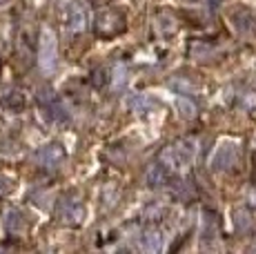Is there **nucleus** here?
Masks as SVG:
<instances>
[{
	"mask_svg": "<svg viewBox=\"0 0 256 254\" xmlns=\"http://www.w3.org/2000/svg\"><path fill=\"white\" fill-rule=\"evenodd\" d=\"M187 52H190V56L198 62H208V60H212V58H216V54H218L216 47L208 40H194Z\"/></svg>",
	"mask_w": 256,
	"mask_h": 254,
	"instance_id": "9b49d317",
	"label": "nucleus"
},
{
	"mask_svg": "<svg viewBox=\"0 0 256 254\" xmlns=\"http://www.w3.org/2000/svg\"><path fill=\"white\" fill-rule=\"evenodd\" d=\"M218 236V216L214 212H205V221H203V243L210 246V241Z\"/></svg>",
	"mask_w": 256,
	"mask_h": 254,
	"instance_id": "2eb2a0df",
	"label": "nucleus"
},
{
	"mask_svg": "<svg viewBox=\"0 0 256 254\" xmlns=\"http://www.w3.org/2000/svg\"><path fill=\"white\" fill-rule=\"evenodd\" d=\"M4 232L9 234V236H22L24 230H27V221H24V214L20 210L16 208H9L7 212H4Z\"/></svg>",
	"mask_w": 256,
	"mask_h": 254,
	"instance_id": "1a4fd4ad",
	"label": "nucleus"
},
{
	"mask_svg": "<svg viewBox=\"0 0 256 254\" xmlns=\"http://www.w3.org/2000/svg\"><path fill=\"white\" fill-rule=\"evenodd\" d=\"M140 248L145 252H160L163 250V234L158 228H147L140 236Z\"/></svg>",
	"mask_w": 256,
	"mask_h": 254,
	"instance_id": "ddd939ff",
	"label": "nucleus"
},
{
	"mask_svg": "<svg viewBox=\"0 0 256 254\" xmlns=\"http://www.w3.org/2000/svg\"><path fill=\"white\" fill-rule=\"evenodd\" d=\"M156 29H158V32H163L165 36L174 34V32H176V20H174V16H170V14H158V16H156Z\"/></svg>",
	"mask_w": 256,
	"mask_h": 254,
	"instance_id": "f3484780",
	"label": "nucleus"
},
{
	"mask_svg": "<svg viewBox=\"0 0 256 254\" xmlns=\"http://www.w3.org/2000/svg\"><path fill=\"white\" fill-rule=\"evenodd\" d=\"M107 70H94V74H92V80H94V87H105L107 85Z\"/></svg>",
	"mask_w": 256,
	"mask_h": 254,
	"instance_id": "412c9836",
	"label": "nucleus"
},
{
	"mask_svg": "<svg viewBox=\"0 0 256 254\" xmlns=\"http://www.w3.org/2000/svg\"><path fill=\"white\" fill-rule=\"evenodd\" d=\"M172 85L176 87V90H180V94H190V92H196V85H192V82H187L185 78H176Z\"/></svg>",
	"mask_w": 256,
	"mask_h": 254,
	"instance_id": "4be33fe9",
	"label": "nucleus"
},
{
	"mask_svg": "<svg viewBox=\"0 0 256 254\" xmlns=\"http://www.w3.org/2000/svg\"><path fill=\"white\" fill-rule=\"evenodd\" d=\"M178 107H180V114H183L185 118H194L196 116V105L190 102V98H185V96L178 98Z\"/></svg>",
	"mask_w": 256,
	"mask_h": 254,
	"instance_id": "6ab92c4d",
	"label": "nucleus"
},
{
	"mask_svg": "<svg viewBox=\"0 0 256 254\" xmlns=\"http://www.w3.org/2000/svg\"><path fill=\"white\" fill-rule=\"evenodd\" d=\"M27 105V98H24V94L20 90H9L7 94L2 96V107L7 112H12V114H18V112H22V107Z\"/></svg>",
	"mask_w": 256,
	"mask_h": 254,
	"instance_id": "4468645a",
	"label": "nucleus"
},
{
	"mask_svg": "<svg viewBox=\"0 0 256 254\" xmlns=\"http://www.w3.org/2000/svg\"><path fill=\"white\" fill-rule=\"evenodd\" d=\"M176 196L180 198V201H192V198L196 196V190H194V183H192L190 178H180L178 183H176L174 188Z\"/></svg>",
	"mask_w": 256,
	"mask_h": 254,
	"instance_id": "dca6fc26",
	"label": "nucleus"
},
{
	"mask_svg": "<svg viewBox=\"0 0 256 254\" xmlns=\"http://www.w3.org/2000/svg\"><path fill=\"white\" fill-rule=\"evenodd\" d=\"M38 65H40L42 74H54L58 65V40L56 34L52 29H42L40 42H38Z\"/></svg>",
	"mask_w": 256,
	"mask_h": 254,
	"instance_id": "7ed1b4c3",
	"label": "nucleus"
},
{
	"mask_svg": "<svg viewBox=\"0 0 256 254\" xmlns=\"http://www.w3.org/2000/svg\"><path fill=\"white\" fill-rule=\"evenodd\" d=\"M4 192H7V180H4L2 176H0V196H2Z\"/></svg>",
	"mask_w": 256,
	"mask_h": 254,
	"instance_id": "b1692460",
	"label": "nucleus"
},
{
	"mask_svg": "<svg viewBox=\"0 0 256 254\" xmlns=\"http://www.w3.org/2000/svg\"><path fill=\"white\" fill-rule=\"evenodd\" d=\"M230 18H232L236 32H238L240 36H252L256 32V18L252 16L250 9H236V12L230 14Z\"/></svg>",
	"mask_w": 256,
	"mask_h": 254,
	"instance_id": "9d476101",
	"label": "nucleus"
},
{
	"mask_svg": "<svg viewBox=\"0 0 256 254\" xmlns=\"http://www.w3.org/2000/svg\"><path fill=\"white\" fill-rule=\"evenodd\" d=\"M234 223H236V230L238 232H248L250 228H252V216H250L248 210H236L234 212Z\"/></svg>",
	"mask_w": 256,
	"mask_h": 254,
	"instance_id": "a211bd4d",
	"label": "nucleus"
},
{
	"mask_svg": "<svg viewBox=\"0 0 256 254\" xmlns=\"http://www.w3.org/2000/svg\"><path fill=\"white\" fill-rule=\"evenodd\" d=\"M252 248H254V250H256V241H254V246H252Z\"/></svg>",
	"mask_w": 256,
	"mask_h": 254,
	"instance_id": "393cba45",
	"label": "nucleus"
},
{
	"mask_svg": "<svg viewBox=\"0 0 256 254\" xmlns=\"http://www.w3.org/2000/svg\"><path fill=\"white\" fill-rule=\"evenodd\" d=\"M60 18L74 34H82L87 29V9L78 0H60Z\"/></svg>",
	"mask_w": 256,
	"mask_h": 254,
	"instance_id": "20e7f679",
	"label": "nucleus"
},
{
	"mask_svg": "<svg viewBox=\"0 0 256 254\" xmlns=\"http://www.w3.org/2000/svg\"><path fill=\"white\" fill-rule=\"evenodd\" d=\"M127 29L125 14L118 12V9H100L96 14V20H94V32L100 40H114L116 36H120Z\"/></svg>",
	"mask_w": 256,
	"mask_h": 254,
	"instance_id": "f257e3e1",
	"label": "nucleus"
},
{
	"mask_svg": "<svg viewBox=\"0 0 256 254\" xmlns=\"http://www.w3.org/2000/svg\"><path fill=\"white\" fill-rule=\"evenodd\" d=\"M238 163V145L232 143V140H225L218 148L214 150L210 160V168L214 172H232Z\"/></svg>",
	"mask_w": 256,
	"mask_h": 254,
	"instance_id": "39448f33",
	"label": "nucleus"
},
{
	"mask_svg": "<svg viewBox=\"0 0 256 254\" xmlns=\"http://www.w3.org/2000/svg\"><path fill=\"white\" fill-rule=\"evenodd\" d=\"M36 98H38L40 110L45 112L47 120H52V123H56V125L70 123V112L65 110V105L60 102V98L54 94V90H49V87H40L38 94H36Z\"/></svg>",
	"mask_w": 256,
	"mask_h": 254,
	"instance_id": "f03ea898",
	"label": "nucleus"
},
{
	"mask_svg": "<svg viewBox=\"0 0 256 254\" xmlns=\"http://www.w3.org/2000/svg\"><path fill=\"white\" fill-rule=\"evenodd\" d=\"M112 78H114V87H125V82H127V67L122 65V62H120V65H116L114 67V76H112Z\"/></svg>",
	"mask_w": 256,
	"mask_h": 254,
	"instance_id": "aec40b11",
	"label": "nucleus"
},
{
	"mask_svg": "<svg viewBox=\"0 0 256 254\" xmlns=\"http://www.w3.org/2000/svg\"><path fill=\"white\" fill-rule=\"evenodd\" d=\"M34 158H36L38 168H42V170H56V168H60L62 160L67 158V152H65V148H62L60 143H49V145H45V148L38 150Z\"/></svg>",
	"mask_w": 256,
	"mask_h": 254,
	"instance_id": "0eeeda50",
	"label": "nucleus"
},
{
	"mask_svg": "<svg viewBox=\"0 0 256 254\" xmlns=\"http://www.w3.org/2000/svg\"><path fill=\"white\" fill-rule=\"evenodd\" d=\"M58 221L67 228H78L85 221V205L78 201L76 196H65L60 203H58Z\"/></svg>",
	"mask_w": 256,
	"mask_h": 254,
	"instance_id": "423d86ee",
	"label": "nucleus"
},
{
	"mask_svg": "<svg viewBox=\"0 0 256 254\" xmlns=\"http://www.w3.org/2000/svg\"><path fill=\"white\" fill-rule=\"evenodd\" d=\"M145 180H147V185H150V188L158 190V188H163L167 180H170V172H167L163 165H160L158 160H156V163H152L150 168H147Z\"/></svg>",
	"mask_w": 256,
	"mask_h": 254,
	"instance_id": "f8f14e48",
	"label": "nucleus"
},
{
	"mask_svg": "<svg viewBox=\"0 0 256 254\" xmlns=\"http://www.w3.org/2000/svg\"><path fill=\"white\" fill-rule=\"evenodd\" d=\"M172 152H174V158L178 163L180 172H185L192 163H194V156H196V140L194 138H178L176 143L170 145Z\"/></svg>",
	"mask_w": 256,
	"mask_h": 254,
	"instance_id": "6e6552de",
	"label": "nucleus"
},
{
	"mask_svg": "<svg viewBox=\"0 0 256 254\" xmlns=\"http://www.w3.org/2000/svg\"><path fill=\"white\" fill-rule=\"evenodd\" d=\"M248 203H250V208H254V210H256V190H252V192H250Z\"/></svg>",
	"mask_w": 256,
	"mask_h": 254,
	"instance_id": "5701e85b",
	"label": "nucleus"
}]
</instances>
